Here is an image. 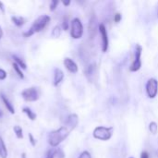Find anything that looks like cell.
Instances as JSON below:
<instances>
[{"mask_svg":"<svg viewBox=\"0 0 158 158\" xmlns=\"http://www.w3.org/2000/svg\"><path fill=\"white\" fill-rule=\"evenodd\" d=\"M11 21L17 26V27H21L24 25L25 23V19L22 17H17V16H13L11 17Z\"/></svg>","mask_w":158,"mask_h":158,"instance_id":"9a60e30c","label":"cell"},{"mask_svg":"<svg viewBox=\"0 0 158 158\" xmlns=\"http://www.w3.org/2000/svg\"><path fill=\"white\" fill-rule=\"evenodd\" d=\"M50 20H51V18L48 15H41V16H39L33 21V23L31 26V28L27 31L23 32V36L25 38H29V37L32 36L34 33L42 31L48 25Z\"/></svg>","mask_w":158,"mask_h":158,"instance_id":"7a4b0ae2","label":"cell"},{"mask_svg":"<svg viewBox=\"0 0 158 158\" xmlns=\"http://www.w3.org/2000/svg\"><path fill=\"white\" fill-rule=\"evenodd\" d=\"M13 131H14V133L18 139H23V130L20 126H19V125L14 126Z\"/></svg>","mask_w":158,"mask_h":158,"instance_id":"e0dca14e","label":"cell"},{"mask_svg":"<svg viewBox=\"0 0 158 158\" xmlns=\"http://www.w3.org/2000/svg\"><path fill=\"white\" fill-rule=\"evenodd\" d=\"M62 30H64V31H68L69 30V22H68L67 19H65L63 21V23H62Z\"/></svg>","mask_w":158,"mask_h":158,"instance_id":"4316f807","label":"cell"},{"mask_svg":"<svg viewBox=\"0 0 158 158\" xmlns=\"http://www.w3.org/2000/svg\"><path fill=\"white\" fill-rule=\"evenodd\" d=\"M99 31H100L101 36H102V50H103V52H106L108 49L109 41H108L107 31H106V28L104 24L99 25Z\"/></svg>","mask_w":158,"mask_h":158,"instance_id":"ba28073f","label":"cell"},{"mask_svg":"<svg viewBox=\"0 0 158 158\" xmlns=\"http://www.w3.org/2000/svg\"><path fill=\"white\" fill-rule=\"evenodd\" d=\"M149 130H150L151 133H153V134H156L158 131V125L156 123V122H155V121L151 122V123H150V125H149Z\"/></svg>","mask_w":158,"mask_h":158,"instance_id":"ffe728a7","label":"cell"},{"mask_svg":"<svg viewBox=\"0 0 158 158\" xmlns=\"http://www.w3.org/2000/svg\"><path fill=\"white\" fill-rule=\"evenodd\" d=\"M29 141H30V143H31V146H35L36 145V143H37V141H36V139L33 137V135L31 134V133H29Z\"/></svg>","mask_w":158,"mask_h":158,"instance_id":"7402d4cb","label":"cell"},{"mask_svg":"<svg viewBox=\"0 0 158 158\" xmlns=\"http://www.w3.org/2000/svg\"><path fill=\"white\" fill-rule=\"evenodd\" d=\"M64 66L67 69L68 71H69L70 73H77L78 72V65L75 63V61H73L71 58L69 57H66L64 58Z\"/></svg>","mask_w":158,"mask_h":158,"instance_id":"30bf717a","label":"cell"},{"mask_svg":"<svg viewBox=\"0 0 158 158\" xmlns=\"http://www.w3.org/2000/svg\"><path fill=\"white\" fill-rule=\"evenodd\" d=\"M64 79V72L58 69V68H56L55 70H54V86H58L62 81Z\"/></svg>","mask_w":158,"mask_h":158,"instance_id":"8fae6325","label":"cell"},{"mask_svg":"<svg viewBox=\"0 0 158 158\" xmlns=\"http://www.w3.org/2000/svg\"><path fill=\"white\" fill-rule=\"evenodd\" d=\"M6 71L4 70L3 69H0V81H5L6 79Z\"/></svg>","mask_w":158,"mask_h":158,"instance_id":"cb8c5ba5","label":"cell"},{"mask_svg":"<svg viewBox=\"0 0 158 158\" xmlns=\"http://www.w3.org/2000/svg\"><path fill=\"white\" fill-rule=\"evenodd\" d=\"M113 134V128L112 127H104L99 126L94 130L93 135L95 139L100 141H108Z\"/></svg>","mask_w":158,"mask_h":158,"instance_id":"3957f363","label":"cell"},{"mask_svg":"<svg viewBox=\"0 0 158 158\" xmlns=\"http://www.w3.org/2000/svg\"><path fill=\"white\" fill-rule=\"evenodd\" d=\"M56 156V149H51L47 152L45 158H55Z\"/></svg>","mask_w":158,"mask_h":158,"instance_id":"603a6c76","label":"cell"},{"mask_svg":"<svg viewBox=\"0 0 158 158\" xmlns=\"http://www.w3.org/2000/svg\"><path fill=\"white\" fill-rule=\"evenodd\" d=\"M59 4V1L58 0H53L51 1V4H50V10L51 11H55L57 7V5Z\"/></svg>","mask_w":158,"mask_h":158,"instance_id":"44dd1931","label":"cell"},{"mask_svg":"<svg viewBox=\"0 0 158 158\" xmlns=\"http://www.w3.org/2000/svg\"><path fill=\"white\" fill-rule=\"evenodd\" d=\"M146 93L149 98L154 99L158 94V81L156 79L151 78L146 82Z\"/></svg>","mask_w":158,"mask_h":158,"instance_id":"52a82bcc","label":"cell"},{"mask_svg":"<svg viewBox=\"0 0 158 158\" xmlns=\"http://www.w3.org/2000/svg\"><path fill=\"white\" fill-rule=\"evenodd\" d=\"M0 10L4 13L5 12V7H4V4L2 2H0Z\"/></svg>","mask_w":158,"mask_h":158,"instance_id":"f546056e","label":"cell"},{"mask_svg":"<svg viewBox=\"0 0 158 158\" xmlns=\"http://www.w3.org/2000/svg\"><path fill=\"white\" fill-rule=\"evenodd\" d=\"M121 20V14L120 13H117L115 16H114V21L115 22H119Z\"/></svg>","mask_w":158,"mask_h":158,"instance_id":"484cf974","label":"cell"},{"mask_svg":"<svg viewBox=\"0 0 158 158\" xmlns=\"http://www.w3.org/2000/svg\"><path fill=\"white\" fill-rule=\"evenodd\" d=\"M70 3H71V2H70V0H67V1L63 0V1H62V4H63L65 6H69V5H70Z\"/></svg>","mask_w":158,"mask_h":158,"instance_id":"f1b7e54d","label":"cell"},{"mask_svg":"<svg viewBox=\"0 0 158 158\" xmlns=\"http://www.w3.org/2000/svg\"><path fill=\"white\" fill-rule=\"evenodd\" d=\"M157 15H158V12H157Z\"/></svg>","mask_w":158,"mask_h":158,"instance_id":"e575fe53","label":"cell"},{"mask_svg":"<svg viewBox=\"0 0 158 158\" xmlns=\"http://www.w3.org/2000/svg\"><path fill=\"white\" fill-rule=\"evenodd\" d=\"M12 58L14 59L15 63H16V64L20 68V69H27V65H26V63H25L22 59H20L19 56H17L13 55V56H12Z\"/></svg>","mask_w":158,"mask_h":158,"instance_id":"2e32d148","label":"cell"},{"mask_svg":"<svg viewBox=\"0 0 158 158\" xmlns=\"http://www.w3.org/2000/svg\"><path fill=\"white\" fill-rule=\"evenodd\" d=\"M0 97H1L2 102L4 103V105H5L6 108L7 109V111H9V113H10V114H15V108H14L13 105L10 103V101L6 98V95H4L3 94H0Z\"/></svg>","mask_w":158,"mask_h":158,"instance_id":"7c38bea8","label":"cell"},{"mask_svg":"<svg viewBox=\"0 0 158 158\" xmlns=\"http://www.w3.org/2000/svg\"><path fill=\"white\" fill-rule=\"evenodd\" d=\"M3 34H4V32H3V30H2V27L0 26V40H1V38L3 37Z\"/></svg>","mask_w":158,"mask_h":158,"instance_id":"4dcf8cb0","label":"cell"},{"mask_svg":"<svg viewBox=\"0 0 158 158\" xmlns=\"http://www.w3.org/2000/svg\"><path fill=\"white\" fill-rule=\"evenodd\" d=\"M21 96L26 102H36L40 98V94L36 87H30L24 89L21 92Z\"/></svg>","mask_w":158,"mask_h":158,"instance_id":"5b68a950","label":"cell"},{"mask_svg":"<svg viewBox=\"0 0 158 158\" xmlns=\"http://www.w3.org/2000/svg\"><path fill=\"white\" fill-rule=\"evenodd\" d=\"M79 124V117L76 114H71L68 117L67 120H66V127L71 131H73Z\"/></svg>","mask_w":158,"mask_h":158,"instance_id":"9c48e42d","label":"cell"},{"mask_svg":"<svg viewBox=\"0 0 158 158\" xmlns=\"http://www.w3.org/2000/svg\"><path fill=\"white\" fill-rule=\"evenodd\" d=\"M70 131L66 127H60L59 129L51 131L47 136V142L51 147H57L63 141H65L69 135Z\"/></svg>","mask_w":158,"mask_h":158,"instance_id":"6da1fadb","label":"cell"},{"mask_svg":"<svg viewBox=\"0 0 158 158\" xmlns=\"http://www.w3.org/2000/svg\"><path fill=\"white\" fill-rule=\"evenodd\" d=\"M21 158H27L26 157V155H25V154H22V155H21Z\"/></svg>","mask_w":158,"mask_h":158,"instance_id":"1f68e13d","label":"cell"},{"mask_svg":"<svg viewBox=\"0 0 158 158\" xmlns=\"http://www.w3.org/2000/svg\"><path fill=\"white\" fill-rule=\"evenodd\" d=\"M12 67H13V69H14V70H15V72L17 73V75L21 79V80H23L24 79V74H23V72L21 71V69L14 62L13 64H12Z\"/></svg>","mask_w":158,"mask_h":158,"instance_id":"d6986e66","label":"cell"},{"mask_svg":"<svg viewBox=\"0 0 158 158\" xmlns=\"http://www.w3.org/2000/svg\"><path fill=\"white\" fill-rule=\"evenodd\" d=\"M142 52H143V47L140 44H136L135 52H134V60L130 67L131 71L136 72L141 69V67H142V59H141Z\"/></svg>","mask_w":158,"mask_h":158,"instance_id":"8992f818","label":"cell"},{"mask_svg":"<svg viewBox=\"0 0 158 158\" xmlns=\"http://www.w3.org/2000/svg\"><path fill=\"white\" fill-rule=\"evenodd\" d=\"M61 31H62V28H61L60 26L56 25V26H55V27L53 28L51 34H52V36H53L54 38H58V37L61 35Z\"/></svg>","mask_w":158,"mask_h":158,"instance_id":"ac0fdd59","label":"cell"},{"mask_svg":"<svg viewBox=\"0 0 158 158\" xmlns=\"http://www.w3.org/2000/svg\"><path fill=\"white\" fill-rule=\"evenodd\" d=\"M22 112L24 113V114H26V116L29 118V119L30 120H31V121H34L35 119H36V118H37V115H36V113H34L30 107H28V106H25V107H23L22 108Z\"/></svg>","mask_w":158,"mask_h":158,"instance_id":"4fadbf2b","label":"cell"},{"mask_svg":"<svg viewBox=\"0 0 158 158\" xmlns=\"http://www.w3.org/2000/svg\"><path fill=\"white\" fill-rule=\"evenodd\" d=\"M83 34V25L79 18H75L71 20L70 35L73 39H81Z\"/></svg>","mask_w":158,"mask_h":158,"instance_id":"277c9868","label":"cell"},{"mask_svg":"<svg viewBox=\"0 0 158 158\" xmlns=\"http://www.w3.org/2000/svg\"><path fill=\"white\" fill-rule=\"evenodd\" d=\"M79 158H92V156H91V154H90L88 151H83V152L80 155Z\"/></svg>","mask_w":158,"mask_h":158,"instance_id":"d4e9b609","label":"cell"},{"mask_svg":"<svg viewBox=\"0 0 158 158\" xmlns=\"http://www.w3.org/2000/svg\"><path fill=\"white\" fill-rule=\"evenodd\" d=\"M2 117H3V112L0 110V118H2Z\"/></svg>","mask_w":158,"mask_h":158,"instance_id":"d6a6232c","label":"cell"},{"mask_svg":"<svg viewBox=\"0 0 158 158\" xmlns=\"http://www.w3.org/2000/svg\"><path fill=\"white\" fill-rule=\"evenodd\" d=\"M141 158H149V155L147 152H143L141 155Z\"/></svg>","mask_w":158,"mask_h":158,"instance_id":"83f0119b","label":"cell"},{"mask_svg":"<svg viewBox=\"0 0 158 158\" xmlns=\"http://www.w3.org/2000/svg\"><path fill=\"white\" fill-rule=\"evenodd\" d=\"M130 158H133V157H130Z\"/></svg>","mask_w":158,"mask_h":158,"instance_id":"836d02e7","label":"cell"},{"mask_svg":"<svg viewBox=\"0 0 158 158\" xmlns=\"http://www.w3.org/2000/svg\"><path fill=\"white\" fill-rule=\"evenodd\" d=\"M7 155H8V153H7L6 146L5 144L3 138L0 136V158H6Z\"/></svg>","mask_w":158,"mask_h":158,"instance_id":"5bb4252c","label":"cell"}]
</instances>
